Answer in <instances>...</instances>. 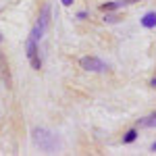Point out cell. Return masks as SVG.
Segmentation results:
<instances>
[{
    "label": "cell",
    "instance_id": "1",
    "mask_svg": "<svg viewBox=\"0 0 156 156\" xmlns=\"http://www.w3.org/2000/svg\"><path fill=\"white\" fill-rule=\"evenodd\" d=\"M34 135H36V144L40 146L42 150H46V152L56 150V146H58L56 135H52L48 129H36V131H34Z\"/></svg>",
    "mask_w": 156,
    "mask_h": 156
},
{
    "label": "cell",
    "instance_id": "2",
    "mask_svg": "<svg viewBox=\"0 0 156 156\" xmlns=\"http://www.w3.org/2000/svg\"><path fill=\"white\" fill-rule=\"evenodd\" d=\"M25 46H27V58L31 62V67L34 69H40L42 67V60H40V54H37V40H34V37L29 36Z\"/></svg>",
    "mask_w": 156,
    "mask_h": 156
},
{
    "label": "cell",
    "instance_id": "3",
    "mask_svg": "<svg viewBox=\"0 0 156 156\" xmlns=\"http://www.w3.org/2000/svg\"><path fill=\"white\" fill-rule=\"evenodd\" d=\"M81 67H83L85 71H106V65L102 62L100 58H96V56H85V58H81Z\"/></svg>",
    "mask_w": 156,
    "mask_h": 156
},
{
    "label": "cell",
    "instance_id": "4",
    "mask_svg": "<svg viewBox=\"0 0 156 156\" xmlns=\"http://www.w3.org/2000/svg\"><path fill=\"white\" fill-rule=\"evenodd\" d=\"M142 25L144 27H154L156 25V12H146L144 19H142Z\"/></svg>",
    "mask_w": 156,
    "mask_h": 156
},
{
    "label": "cell",
    "instance_id": "5",
    "mask_svg": "<svg viewBox=\"0 0 156 156\" xmlns=\"http://www.w3.org/2000/svg\"><path fill=\"white\" fill-rule=\"evenodd\" d=\"M140 125H142V127H156V112L150 115V117H146V119H142Z\"/></svg>",
    "mask_w": 156,
    "mask_h": 156
},
{
    "label": "cell",
    "instance_id": "6",
    "mask_svg": "<svg viewBox=\"0 0 156 156\" xmlns=\"http://www.w3.org/2000/svg\"><path fill=\"white\" fill-rule=\"evenodd\" d=\"M135 135H137L135 131H129L127 135H125V142H127V144H129V142H133V140H135Z\"/></svg>",
    "mask_w": 156,
    "mask_h": 156
},
{
    "label": "cell",
    "instance_id": "7",
    "mask_svg": "<svg viewBox=\"0 0 156 156\" xmlns=\"http://www.w3.org/2000/svg\"><path fill=\"white\" fill-rule=\"evenodd\" d=\"M60 2H62V4H65V6H69V4H71L73 0H60Z\"/></svg>",
    "mask_w": 156,
    "mask_h": 156
},
{
    "label": "cell",
    "instance_id": "8",
    "mask_svg": "<svg viewBox=\"0 0 156 156\" xmlns=\"http://www.w3.org/2000/svg\"><path fill=\"white\" fill-rule=\"evenodd\" d=\"M150 85H152V87H156V77L152 79V81H150Z\"/></svg>",
    "mask_w": 156,
    "mask_h": 156
},
{
    "label": "cell",
    "instance_id": "9",
    "mask_svg": "<svg viewBox=\"0 0 156 156\" xmlns=\"http://www.w3.org/2000/svg\"><path fill=\"white\" fill-rule=\"evenodd\" d=\"M125 4H131V2H137V0H123Z\"/></svg>",
    "mask_w": 156,
    "mask_h": 156
},
{
    "label": "cell",
    "instance_id": "10",
    "mask_svg": "<svg viewBox=\"0 0 156 156\" xmlns=\"http://www.w3.org/2000/svg\"><path fill=\"white\" fill-rule=\"evenodd\" d=\"M152 150H154V152H156V144H154V146H152Z\"/></svg>",
    "mask_w": 156,
    "mask_h": 156
}]
</instances>
